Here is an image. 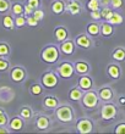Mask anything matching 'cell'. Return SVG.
Listing matches in <instances>:
<instances>
[{
  "label": "cell",
  "instance_id": "cell-1",
  "mask_svg": "<svg viewBox=\"0 0 125 134\" xmlns=\"http://www.w3.org/2000/svg\"><path fill=\"white\" fill-rule=\"evenodd\" d=\"M59 55H60V50L58 49L55 45H47L41 53L42 60L47 64H55L59 60Z\"/></svg>",
  "mask_w": 125,
  "mask_h": 134
},
{
  "label": "cell",
  "instance_id": "cell-2",
  "mask_svg": "<svg viewBox=\"0 0 125 134\" xmlns=\"http://www.w3.org/2000/svg\"><path fill=\"white\" fill-rule=\"evenodd\" d=\"M57 118L63 123H70L74 120V111L70 106H58L57 107Z\"/></svg>",
  "mask_w": 125,
  "mask_h": 134
},
{
  "label": "cell",
  "instance_id": "cell-3",
  "mask_svg": "<svg viewBox=\"0 0 125 134\" xmlns=\"http://www.w3.org/2000/svg\"><path fill=\"white\" fill-rule=\"evenodd\" d=\"M82 105L85 106L86 109H94L98 106V102H99V96H98V93L92 92V90H88L87 93H85L82 96Z\"/></svg>",
  "mask_w": 125,
  "mask_h": 134
},
{
  "label": "cell",
  "instance_id": "cell-4",
  "mask_svg": "<svg viewBox=\"0 0 125 134\" xmlns=\"http://www.w3.org/2000/svg\"><path fill=\"white\" fill-rule=\"evenodd\" d=\"M57 73L59 74L61 78L69 79V78H71L72 76L75 74V66H74V64L69 62V61L61 62L57 68Z\"/></svg>",
  "mask_w": 125,
  "mask_h": 134
},
{
  "label": "cell",
  "instance_id": "cell-5",
  "mask_svg": "<svg viewBox=\"0 0 125 134\" xmlns=\"http://www.w3.org/2000/svg\"><path fill=\"white\" fill-rule=\"evenodd\" d=\"M41 83L44 88L47 89H52L54 87H57L58 84V77L57 74L52 72V71H48V72H44L41 77Z\"/></svg>",
  "mask_w": 125,
  "mask_h": 134
},
{
  "label": "cell",
  "instance_id": "cell-6",
  "mask_svg": "<svg viewBox=\"0 0 125 134\" xmlns=\"http://www.w3.org/2000/svg\"><path fill=\"white\" fill-rule=\"evenodd\" d=\"M76 129L79 133L82 134H87L91 133L93 131V123L92 121L88 120V118H80L76 123Z\"/></svg>",
  "mask_w": 125,
  "mask_h": 134
},
{
  "label": "cell",
  "instance_id": "cell-7",
  "mask_svg": "<svg viewBox=\"0 0 125 134\" xmlns=\"http://www.w3.org/2000/svg\"><path fill=\"white\" fill-rule=\"evenodd\" d=\"M101 115L104 121H111L117 116V107L113 104H106L101 109Z\"/></svg>",
  "mask_w": 125,
  "mask_h": 134
},
{
  "label": "cell",
  "instance_id": "cell-8",
  "mask_svg": "<svg viewBox=\"0 0 125 134\" xmlns=\"http://www.w3.org/2000/svg\"><path fill=\"white\" fill-rule=\"evenodd\" d=\"M10 78L11 81L15 82V83H20V82H22L26 78V71L20 66L14 67L10 71Z\"/></svg>",
  "mask_w": 125,
  "mask_h": 134
},
{
  "label": "cell",
  "instance_id": "cell-9",
  "mask_svg": "<svg viewBox=\"0 0 125 134\" xmlns=\"http://www.w3.org/2000/svg\"><path fill=\"white\" fill-rule=\"evenodd\" d=\"M60 51L65 55H72V54L75 53V43L72 42V40H64V42H61L60 44Z\"/></svg>",
  "mask_w": 125,
  "mask_h": 134
},
{
  "label": "cell",
  "instance_id": "cell-10",
  "mask_svg": "<svg viewBox=\"0 0 125 134\" xmlns=\"http://www.w3.org/2000/svg\"><path fill=\"white\" fill-rule=\"evenodd\" d=\"M75 43L77 46L83 48V49H89L91 45H92V40L89 39V37L87 34H80L79 37L75 39Z\"/></svg>",
  "mask_w": 125,
  "mask_h": 134
},
{
  "label": "cell",
  "instance_id": "cell-11",
  "mask_svg": "<svg viewBox=\"0 0 125 134\" xmlns=\"http://www.w3.org/2000/svg\"><path fill=\"white\" fill-rule=\"evenodd\" d=\"M98 96H99V99L103 100L104 102H108L113 99L114 93H113L112 88H109V87H103V88H101L99 90H98Z\"/></svg>",
  "mask_w": 125,
  "mask_h": 134
},
{
  "label": "cell",
  "instance_id": "cell-12",
  "mask_svg": "<svg viewBox=\"0 0 125 134\" xmlns=\"http://www.w3.org/2000/svg\"><path fill=\"white\" fill-rule=\"evenodd\" d=\"M23 118L20 116H15L12 117L10 120V122H9V127H10V131H21L22 128H23Z\"/></svg>",
  "mask_w": 125,
  "mask_h": 134
},
{
  "label": "cell",
  "instance_id": "cell-13",
  "mask_svg": "<svg viewBox=\"0 0 125 134\" xmlns=\"http://www.w3.org/2000/svg\"><path fill=\"white\" fill-rule=\"evenodd\" d=\"M68 37H69L68 29L65 28V27H63V26L57 27V28L54 29V38L57 39V42H59V43L64 42V40L68 39Z\"/></svg>",
  "mask_w": 125,
  "mask_h": 134
},
{
  "label": "cell",
  "instance_id": "cell-14",
  "mask_svg": "<svg viewBox=\"0 0 125 134\" xmlns=\"http://www.w3.org/2000/svg\"><path fill=\"white\" fill-rule=\"evenodd\" d=\"M77 85H79V88H81L82 90H85L86 92V90H91V88H92V85H93V82H92V79H91L88 76L82 74V76L79 78Z\"/></svg>",
  "mask_w": 125,
  "mask_h": 134
},
{
  "label": "cell",
  "instance_id": "cell-15",
  "mask_svg": "<svg viewBox=\"0 0 125 134\" xmlns=\"http://www.w3.org/2000/svg\"><path fill=\"white\" fill-rule=\"evenodd\" d=\"M65 10L68 11L70 15H79L81 12V5H80L79 1L76 0H70L66 6H65Z\"/></svg>",
  "mask_w": 125,
  "mask_h": 134
},
{
  "label": "cell",
  "instance_id": "cell-16",
  "mask_svg": "<svg viewBox=\"0 0 125 134\" xmlns=\"http://www.w3.org/2000/svg\"><path fill=\"white\" fill-rule=\"evenodd\" d=\"M36 127L39 131H46V129H48L50 127V120L47 116L39 115L36 120Z\"/></svg>",
  "mask_w": 125,
  "mask_h": 134
},
{
  "label": "cell",
  "instance_id": "cell-17",
  "mask_svg": "<svg viewBox=\"0 0 125 134\" xmlns=\"http://www.w3.org/2000/svg\"><path fill=\"white\" fill-rule=\"evenodd\" d=\"M107 73L113 79H119L120 74H122V71H120V67L117 64H111V65H108V67H107Z\"/></svg>",
  "mask_w": 125,
  "mask_h": 134
},
{
  "label": "cell",
  "instance_id": "cell-18",
  "mask_svg": "<svg viewBox=\"0 0 125 134\" xmlns=\"http://www.w3.org/2000/svg\"><path fill=\"white\" fill-rule=\"evenodd\" d=\"M114 33V26L109 23V22L104 21L102 25H101V34L103 37H111Z\"/></svg>",
  "mask_w": 125,
  "mask_h": 134
},
{
  "label": "cell",
  "instance_id": "cell-19",
  "mask_svg": "<svg viewBox=\"0 0 125 134\" xmlns=\"http://www.w3.org/2000/svg\"><path fill=\"white\" fill-rule=\"evenodd\" d=\"M74 66H75V72L77 74H87L89 71V66L87 62H85V61H77V62H75L74 64Z\"/></svg>",
  "mask_w": 125,
  "mask_h": 134
},
{
  "label": "cell",
  "instance_id": "cell-20",
  "mask_svg": "<svg viewBox=\"0 0 125 134\" xmlns=\"http://www.w3.org/2000/svg\"><path fill=\"white\" fill-rule=\"evenodd\" d=\"M65 11V4L63 0H55L52 4V12L55 15H60Z\"/></svg>",
  "mask_w": 125,
  "mask_h": 134
},
{
  "label": "cell",
  "instance_id": "cell-21",
  "mask_svg": "<svg viewBox=\"0 0 125 134\" xmlns=\"http://www.w3.org/2000/svg\"><path fill=\"white\" fill-rule=\"evenodd\" d=\"M83 96V93H82V89L81 88H72L70 92H69V99L72 100V101H79V100L82 99Z\"/></svg>",
  "mask_w": 125,
  "mask_h": 134
},
{
  "label": "cell",
  "instance_id": "cell-22",
  "mask_svg": "<svg viewBox=\"0 0 125 134\" xmlns=\"http://www.w3.org/2000/svg\"><path fill=\"white\" fill-rule=\"evenodd\" d=\"M43 105L46 106L47 109H57L59 106V100L54 96H47L43 100Z\"/></svg>",
  "mask_w": 125,
  "mask_h": 134
},
{
  "label": "cell",
  "instance_id": "cell-23",
  "mask_svg": "<svg viewBox=\"0 0 125 134\" xmlns=\"http://www.w3.org/2000/svg\"><path fill=\"white\" fill-rule=\"evenodd\" d=\"M101 33V25H98L97 22H92L87 25V34L92 35V37H97Z\"/></svg>",
  "mask_w": 125,
  "mask_h": 134
},
{
  "label": "cell",
  "instance_id": "cell-24",
  "mask_svg": "<svg viewBox=\"0 0 125 134\" xmlns=\"http://www.w3.org/2000/svg\"><path fill=\"white\" fill-rule=\"evenodd\" d=\"M112 57L115 61H118V62L124 61L125 60V49L124 48H117V49H114L113 53H112Z\"/></svg>",
  "mask_w": 125,
  "mask_h": 134
},
{
  "label": "cell",
  "instance_id": "cell-25",
  "mask_svg": "<svg viewBox=\"0 0 125 134\" xmlns=\"http://www.w3.org/2000/svg\"><path fill=\"white\" fill-rule=\"evenodd\" d=\"M3 27L5 29H9V31L16 28V27H15V18H12V16H10V15L4 16L3 17Z\"/></svg>",
  "mask_w": 125,
  "mask_h": 134
},
{
  "label": "cell",
  "instance_id": "cell-26",
  "mask_svg": "<svg viewBox=\"0 0 125 134\" xmlns=\"http://www.w3.org/2000/svg\"><path fill=\"white\" fill-rule=\"evenodd\" d=\"M18 115H20V117H22L25 121H28V120L32 118L33 112H32V110H31V107H28V106H23V107L20 109Z\"/></svg>",
  "mask_w": 125,
  "mask_h": 134
},
{
  "label": "cell",
  "instance_id": "cell-27",
  "mask_svg": "<svg viewBox=\"0 0 125 134\" xmlns=\"http://www.w3.org/2000/svg\"><path fill=\"white\" fill-rule=\"evenodd\" d=\"M101 15H102V18H103L104 21H109L112 17H113V15H114V11L109 9L108 6H103L101 9Z\"/></svg>",
  "mask_w": 125,
  "mask_h": 134
},
{
  "label": "cell",
  "instance_id": "cell-28",
  "mask_svg": "<svg viewBox=\"0 0 125 134\" xmlns=\"http://www.w3.org/2000/svg\"><path fill=\"white\" fill-rule=\"evenodd\" d=\"M11 12L15 15V16H18V15H23V5L20 3H15L11 5Z\"/></svg>",
  "mask_w": 125,
  "mask_h": 134
},
{
  "label": "cell",
  "instance_id": "cell-29",
  "mask_svg": "<svg viewBox=\"0 0 125 134\" xmlns=\"http://www.w3.org/2000/svg\"><path fill=\"white\" fill-rule=\"evenodd\" d=\"M26 23H27V21H26L25 15H18V16H16V18H15V27H16V28H22Z\"/></svg>",
  "mask_w": 125,
  "mask_h": 134
},
{
  "label": "cell",
  "instance_id": "cell-30",
  "mask_svg": "<svg viewBox=\"0 0 125 134\" xmlns=\"http://www.w3.org/2000/svg\"><path fill=\"white\" fill-rule=\"evenodd\" d=\"M123 16L120 14H118V12H114V15H113V17L109 20V23H112L113 26H118V25H122L123 23Z\"/></svg>",
  "mask_w": 125,
  "mask_h": 134
},
{
  "label": "cell",
  "instance_id": "cell-31",
  "mask_svg": "<svg viewBox=\"0 0 125 134\" xmlns=\"http://www.w3.org/2000/svg\"><path fill=\"white\" fill-rule=\"evenodd\" d=\"M43 92V88L42 85L38 84V83H34V84L31 85V88H29V93L32 94V95H41Z\"/></svg>",
  "mask_w": 125,
  "mask_h": 134
},
{
  "label": "cell",
  "instance_id": "cell-32",
  "mask_svg": "<svg viewBox=\"0 0 125 134\" xmlns=\"http://www.w3.org/2000/svg\"><path fill=\"white\" fill-rule=\"evenodd\" d=\"M10 54V46L6 43H0V57H5Z\"/></svg>",
  "mask_w": 125,
  "mask_h": 134
},
{
  "label": "cell",
  "instance_id": "cell-33",
  "mask_svg": "<svg viewBox=\"0 0 125 134\" xmlns=\"http://www.w3.org/2000/svg\"><path fill=\"white\" fill-rule=\"evenodd\" d=\"M11 9V4L9 0H0V14H5Z\"/></svg>",
  "mask_w": 125,
  "mask_h": 134
},
{
  "label": "cell",
  "instance_id": "cell-34",
  "mask_svg": "<svg viewBox=\"0 0 125 134\" xmlns=\"http://www.w3.org/2000/svg\"><path fill=\"white\" fill-rule=\"evenodd\" d=\"M99 7H101L99 0H88V3H87V9H88L89 11L99 10Z\"/></svg>",
  "mask_w": 125,
  "mask_h": 134
},
{
  "label": "cell",
  "instance_id": "cell-35",
  "mask_svg": "<svg viewBox=\"0 0 125 134\" xmlns=\"http://www.w3.org/2000/svg\"><path fill=\"white\" fill-rule=\"evenodd\" d=\"M26 21H27V25H28L29 27H37V26H38V23H39V21H38V20H37L33 15L27 16V17H26Z\"/></svg>",
  "mask_w": 125,
  "mask_h": 134
},
{
  "label": "cell",
  "instance_id": "cell-36",
  "mask_svg": "<svg viewBox=\"0 0 125 134\" xmlns=\"http://www.w3.org/2000/svg\"><path fill=\"white\" fill-rule=\"evenodd\" d=\"M9 67H10V62H9L6 59L0 57V72H5V71H7L9 70Z\"/></svg>",
  "mask_w": 125,
  "mask_h": 134
},
{
  "label": "cell",
  "instance_id": "cell-37",
  "mask_svg": "<svg viewBox=\"0 0 125 134\" xmlns=\"http://www.w3.org/2000/svg\"><path fill=\"white\" fill-rule=\"evenodd\" d=\"M89 16L92 20L94 21H99L101 18H102V15H101V9L99 10H94V11H89Z\"/></svg>",
  "mask_w": 125,
  "mask_h": 134
},
{
  "label": "cell",
  "instance_id": "cell-38",
  "mask_svg": "<svg viewBox=\"0 0 125 134\" xmlns=\"http://www.w3.org/2000/svg\"><path fill=\"white\" fill-rule=\"evenodd\" d=\"M33 11H34V9H33L29 4H26L25 6H23V15H25L26 17H27V16H31V15L33 14Z\"/></svg>",
  "mask_w": 125,
  "mask_h": 134
},
{
  "label": "cell",
  "instance_id": "cell-39",
  "mask_svg": "<svg viewBox=\"0 0 125 134\" xmlns=\"http://www.w3.org/2000/svg\"><path fill=\"white\" fill-rule=\"evenodd\" d=\"M32 15L38 20V21H41V20L44 17V11L41 10V9H34V11H33Z\"/></svg>",
  "mask_w": 125,
  "mask_h": 134
},
{
  "label": "cell",
  "instance_id": "cell-40",
  "mask_svg": "<svg viewBox=\"0 0 125 134\" xmlns=\"http://www.w3.org/2000/svg\"><path fill=\"white\" fill-rule=\"evenodd\" d=\"M111 6L117 10V9H120L123 6V0H111Z\"/></svg>",
  "mask_w": 125,
  "mask_h": 134
},
{
  "label": "cell",
  "instance_id": "cell-41",
  "mask_svg": "<svg viewBox=\"0 0 125 134\" xmlns=\"http://www.w3.org/2000/svg\"><path fill=\"white\" fill-rule=\"evenodd\" d=\"M114 132L118 134H125V123H119L114 128Z\"/></svg>",
  "mask_w": 125,
  "mask_h": 134
},
{
  "label": "cell",
  "instance_id": "cell-42",
  "mask_svg": "<svg viewBox=\"0 0 125 134\" xmlns=\"http://www.w3.org/2000/svg\"><path fill=\"white\" fill-rule=\"evenodd\" d=\"M7 116L6 113H5V111H3V112H0V126H6L7 124Z\"/></svg>",
  "mask_w": 125,
  "mask_h": 134
},
{
  "label": "cell",
  "instance_id": "cell-43",
  "mask_svg": "<svg viewBox=\"0 0 125 134\" xmlns=\"http://www.w3.org/2000/svg\"><path fill=\"white\" fill-rule=\"evenodd\" d=\"M27 4H29L33 9H38L41 6V0H27Z\"/></svg>",
  "mask_w": 125,
  "mask_h": 134
},
{
  "label": "cell",
  "instance_id": "cell-44",
  "mask_svg": "<svg viewBox=\"0 0 125 134\" xmlns=\"http://www.w3.org/2000/svg\"><path fill=\"white\" fill-rule=\"evenodd\" d=\"M10 132V129H7L5 126H0V134L3 133V134H6V133H9Z\"/></svg>",
  "mask_w": 125,
  "mask_h": 134
},
{
  "label": "cell",
  "instance_id": "cell-45",
  "mask_svg": "<svg viewBox=\"0 0 125 134\" xmlns=\"http://www.w3.org/2000/svg\"><path fill=\"white\" fill-rule=\"evenodd\" d=\"M99 4L102 6H108L111 5V0H99Z\"/></svg>",
  "mask_w": 125,
  "mask_h": 134
},
{
  "label": "cell",
  "instance_id": "cell-46",
  "mask_svg": "<svg viewBox=\"0 0 125 134\" xmlns=\"http://www.w3.org/2000/svg\"><path fill=\"white\" fill-rule=\"evenodd\" d=\"M118 101H119L120 105H125V96H120V98L118 99Z\"/></svg>",
  "mask_w": 125,
  "mask_h": 134
}]
</instances>
